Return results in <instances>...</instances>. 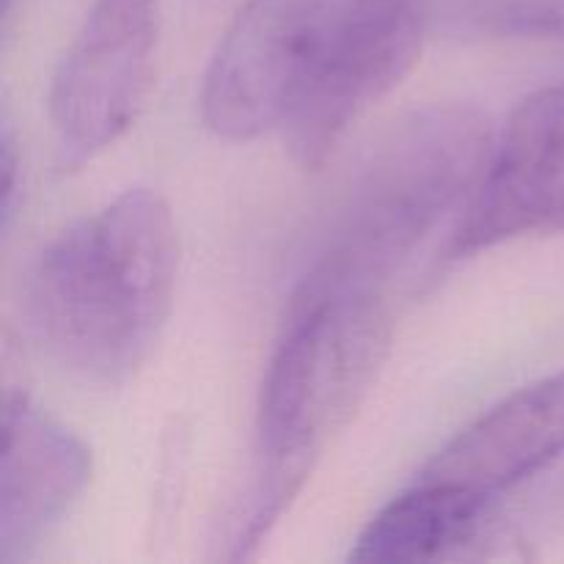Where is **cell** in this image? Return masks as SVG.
<instances>
[{"instance_id":"52a82bcc","label":"cell","mask_w":564,"mask_h":564,"mask_svg":"<svg viewBox=\"0 0 564 564\" xmlns=\"http://www.w3.org/2000/svg\"><path fill=\"white\" fill-rule=\"evenodd\" d=\"M549 231H564V80L538 88L512 110L446 253L468 257Z\"/></svg>"},{"instance_id":"9c48e42d","label":"cell","mask_w":564,"mask_h":564,"mask_svg":"<svg viewBox=\"0 0 564 564\" xmlns=\"http://www.w3.org/2000/svg\"><path fill=\"white\" fill-rule=\"evenodd\" d=\"M564 455V372L518 389L449 441L416 479L496 496Z\"/></svg>"},{"instance_id":"8992f818","label":"cell","mask_w":564,"mask_h":564,"mask_svg":"<svg viewBox=\"0 0 564 564\" xmlns=\"http://www.w3.org/2000/svg\"><path fill=\"white\" fill-rule=\"evenodd\" d=\"M422 36V0H352L317 77L281 130L301 169H323L352 124L405 80Z\"/></svg>"},{"instance_id":"5b68a950","label":"cell","mask_w":564,"mask_h":564,"mask_svg":"<svg viewBox=\"0 0 564 564\" xmlns=\"http://www.w3.org/2000/svg\"><path fill=\"white\" fill-rule=\"evenodd\" d=\"M160 25L163 0H94L50 91L66 165L86 163L135 124L154 83Z\"/></svg>"},{"instance_id":"ba28073f","label":"cell","mask_w":564,"mask_h":564,"mask_svg":"<svg viewBox=\"0 0 564 564\" xmlns=\"http://www.w3.org/2000/svg\"><path fill=\"white\" fill-rule=\"evenodd\" d=\"M91 452L72 430L9 394L0 466V562L25 560L64 521L91 482Z\"/></svg>"},{"instance_id":"30bf717a","label":"cell","mask_w":564,"mask_h":564,"mask_svg":"<svg viewBox=\"0 0 564 564\" xmlns=\"http://www.w3.org/2000/svg\"><path fill=\"white\" fill-rule=\"evenodd\" d=\"M496 496L457 485L416 479L391 499L356 540L352 562L408 564L435 562L471 545L494 518Z\"/></svg>"},{"instance_id":"4fadbf2b","label":"cell","mask_w":564,"mask_h":564,"mask_svg":"<svg viewBox=\"0 0 564 564\" xmlns=\"http://www.w3.org/2000/svg\"><path fill=\"white\" fill-rule=\"evenodd\" d=\"M11 3H14V0H3V11H9Z\"/></svg>"},{"instance_id":"277c9868","label":"cell","mask_w":564,"mask_h":564,"mask_svg":"<svg viewBox=\"0 0 564 564\" xmlns=\"http://www.w3.org/2000/svg\"><path fill=\"white\" fill-rule=\"evenodd\" d=\"M352 0H246L204 72L202 119L226 141L284 130Z\"/></svg>"},{"instance_id":"7c38bea8","label":"cell","mask_w":564,"mask_h":564,"mask_svg":"<svg viewBox=\"0 0 564 564\" xmlns=\"http://www.w3.org/2000/svg\"><path fill=\"white\" fill-rule=\"evenodd\" d=\"M0 165H3V220L6 226H9L11 204H14V193H17V169H20V163H17L14 141H11L9 130L3 132V160H0Z\"/></svg>"},{"instance_id":"6da1fadb","label":"cell","mask_w":564,"mask_h":564,"mask_svg":"<svg viewBox=\"0 0 564 564\" xmlns=\"http://www.w3.org/2000/svg\"><path fill=\"white\" fill-rule=\"evenodd\" d=\"M176 273L169 202L152 187H130L36 253L22 312L61 369L94 386H124L163 336Z\"/></svg>"},{"instance_id":"7a4b0ae2","label":"cell","mask_w":564,"mask_h":564,"mask_svg":"<svg viewBox=\"0 0 564 564\" xmlns=\"http://www.w3.org/2000/svg\"><path fill=\"white\" fill-rule=\"evenodd\" d=\"M496 132L477 105L411 110L378 138L356 171L323 253L295 301L345 292L383 295L386 284L482 182Z\"/></svg>"},{"instance_id":"3957f363","label":"cell","mask_w":564,"mask_h":564,"mask_svg":"<svg viewBox=\"0 0 564 564\" xmlns=\"http://www.w3.org/2000/svg\"><path fill=\"white\" fill-rule=\"evenodd\" d=\"M383 295L345 292L292 301L259 402V482L237 556L257 549L352 422L389 356Z\"/></svg>"},{"instance_id":"8fae6325","label":"cell","mask_w":564,"mask_h":564,"mask_svg":"<svg viewBox=\"0 0 564 564\" xmlns=\"http://www.w3.org/2000/svg\"><path fill=\"white\" fill-rule=\"evenodd\" d=\"M474 31L499 39H564V0H455Z\"/></svg>"}]
</instances>
